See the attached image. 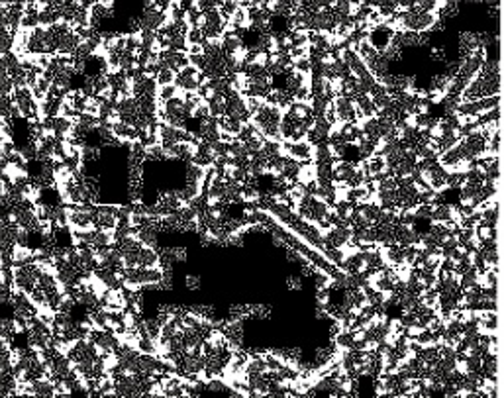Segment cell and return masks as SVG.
Wrapping results in <instances>:
<instances>
[{
  "mask_svg": "<svg viewBox=\"0 0 504 398\" xmlns=\"http://www.w3.org/2000/svg\"><path fill=\"white\" fill-rule=\"evenodd\" d=\"M332 108H334V114H336V120L343 122V124H351L355 122V102L353 98L349 96H332Z\"/></svg>",
  "mask_w": 504,
  "mask_h": 398,
  "instance_id": "obj_1",
  "label": "cell"
},
{
  "mask_svg": "<svg viewBox=\"0 0 504 398\" xmlns=\"http://www.w3.org/2000/svg\"><path fill=\"white\" fill-rule=\"evenodd\" d=\"M473 230H475V233L479 235V239H481L483 243H486V241H498V237H496V228H492V226H486V224L479 222Z\"/></svg>",
  "mask_w": 504,
  "mask_h": 398,
  "instance_id": "obj_2",
  "label": "cell"
},
{
  "mask_svg": "<svg viewBox=\"0 0 504 398\" xmlns=\"http://www.w3.org/2000/svg\"><path fill=\"white\" fill-rule=\"evenodd\" d=\"M175 79H177V71H173L171 67H159V71L155 73L157 86H161V84H173Z\"/></svg>",
  "mask_w": 504,
  "mask_h": 398,
  "instance_id": "obj_3",
  "label": "cell"
},
{
  "mask_svg": "<svg viewBox=\"0 0 504 398\" xmlns=\"http://www.w3.org/2000/svg\"><path fill=\"white\" fill-rule=\"evenodd\" d=\"M302 281H304V277L302 275H293V277H287V283H285V287L289 289V291H302Z\"/></svg>",
  "mask_w": 504,
  "mask_h": 398,
  "instance_id": "obj_4",
  "label": "cell"
},
{
  "mask_svg": "<svg viewBox=\"0 0 504 398\" xmlns=\"http://www.w3.org/2000/svg\"><path fill=\"white\" fill-rule=\"evenodd\" d=\"M185 285H187L189 291H200L202 279H200L198 275H187V277H185Z\"/></svg>",
  "mask_w": 504,
  "mask_h": 398,
  "instance_id": "obj_5",
  "label": "cell"
}]
</instances>
